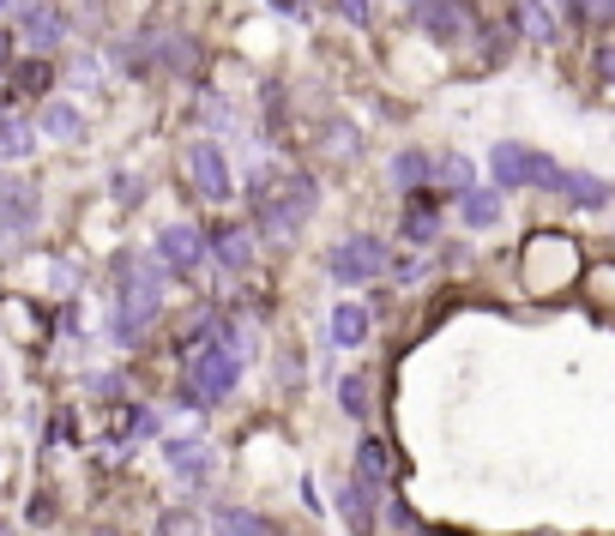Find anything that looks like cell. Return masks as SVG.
<instances>
[{"label":"cell","mask_w":615,"mask_h":536,"mask_svg":"<svg viewBox=\"0 0 615 536\" xmlns=\"http://www.w3.org/2000/svg\"><path fill=\"white\" fill-rule=\"evenodd\" d=\"M205 241H212V260H217V265H229V272L253 265V236H248L241 223H217Z\"/></svg>","instance_id":"obj_9"},{"label":"cell","mask_w":615,"mask_h":536,"mask_svg":"<svg viewBox=\"0 0 615 536\" xmlns=\"http://www.w3.org/2000/svg\"><path fill=\"white\" fill-rule=\"evenodd\" d=\"M31 145H36V133L24 121H0V157L19 163V157H31Z\"/></svg>","instance_id":"obj_24"},{"label":"cell","mask_w":615,"mask_h":536,"mask_svg":"<svg viewBox=\"0 0 615 536\" xmlns=\"http://www.w3.org/2000/svg\"><path fill=\"white\" fill-rule=\"evenodd\" d=\"M163 536H199V518L194 513H170L163 518Z\"/></svg>","instance_id":"obj_31"},{"label":"cell","mask_w":615,"mask_h":536,"mask_svg":"<svg viewBox=\"0 0 615 536\" xmlns=\"http://www.w3.org/2000/svg\"><path fill=\"white\" fill-rule=\"evenodd\" d=\"M19 36L36 48V55H48V48H61V36H67V19H61L55 7H31L19 19Z\"/></svg>","instance_id":"obj_8"},{"label":"cell","mask_w":615,"mask_h":536,"mask_svg":"<svg viewBox=\"0 0 615 536\" xmlns=\"http://www.w3.org/2000/svg\"><path fill=\"white\" fill-rule=\"evenodd\" d=\"M604 19H615V0H604Z\"/></svg>","instance_id":"obj_38"},{"label":"cell","mask_w":615,"mask_h":536,"mask_svg":"<svg viewBox=\"0 0 615 536\" xmlns=\"http://www.w3.org/2000/svg\"><path fill=\"white\" fill-rule=\"evenodd\" d=\"M458 217H465L471 229H489L495 217H501V187H471V194H458Z\"/></svg>","instance_id":"obj_16"},{"label":"cell","mask_w":615,"mask_h":536,"mask_svg":"<svg viewBox=\"0 0 615 536\" xmlns=\"http://www.w3.org/2000/svg\"><path fill=\"white\" fill-rule=\"evenodd\" d=\"M145 55L163 61L170 73H194V67H199V48L187 43V36H175V31H158V36L145 43Z\"/></svg>","instance_id":"obj_13"},{"label":"cell","mask_w":615,"mask_h":536,"mask_svg":"<svg viewBox=\"0 0 615 536\" xmlns=\"http://www.w3.org/2000/svg\"><path fill=\"white\" fill-rule=\"evenodd\" d=\"M597 67H604V79H615V48H604V55H597Z\"/></svg>","instance_id":"obj_36"},{"label":"cell","mask_w":615,"mask_h":536,"mask_svg":"<svg viewBox=\"0 0 615 536\" xmlns=\"http://www.w3.org/2000/svg\"><path fill=\"white\" fill-rule=\"evenodd\" d=\"M356 145H363V139H356V133H350V127H332V151H344V157H350V151H356Z\"/></svg>","instance_id":"obj_35"},{"label":"cell","mask_w":615,"mask_h":536,"mask_svg":"<svg viewBox=\"0 0 615 536\" xmlns=\"http://www.w3.org/2000/svg\"><path fill=\"white\" fill-rule=\"evenodd\" d=\"M115 284H121V308H115V338L139 343L145 326L158 320L163 308V260H145V253H127L115 265Z\"/></svg>","instance_id":"obj_1"},{"label":"cell","mask_w":615,"mask_h":536,"mask_svg":"<svg viewBox=\"0 0 615 536\" xmlns=\"http://www.w3.org/2000/svg\"><path fill=\"white\" fill-rule=\"evenodd\" d=\"M338 404H344V416H368V380L363 374H344L338 380Z\"/></svg>","instance_id":"obj_26"},{"label":"cell","mask_w":615,"mask_h":536,"mask_svg":"<svg viewBox=\"0 0 615 536\" xmlns=\"http://www.w3.org/2000/svg\"><path fill=\"white\" fill-rule=\"evenodd\" d=\"M212 536H278L272 518L248 513V506H217L212 513Z\"/></svg>","instance_id":"obj_14"},{"label":"cell","mask_w":615,"mask_h":536,"mask_svg":"<svg viewBox=\"0 0 615 536\" xmlns=\"http://www.w3.org/2000/svg\"><path fill=\"white\" fill-rule=\"evenodd\" d=\"M182 163H187V182H194L199 199H229V163H224V151H217L212 139H194Z\"/></svg>","instance_id":"obj_5"},{"label":"cell","mask_w":615,"mask_h":536,"mask_svg":"<svg viewBox=\"0 0 615 536\" xmlns=\"http://www.w3.org/2000/svg\"><path fill=\"white\" fill-rule=\"evenodd\" d=\"M332 338H338L344 350H356V343L368 338V308L363 302H338V308H332Z\"/></svg>","instance_id":"obj_17"},{"label":"cell","mask_w":615,"mask_h":536,"mask_svg":"<svg viewBox=\"0 0 615 536\" xmlns=\"http://www.w3.org/2000/svg\"><path fill=\"white\" fill-rule=\"evenodd\" d=\"M429 182L453 187V194H471V163H465V157H441V163H434V175H429Z\"/></svg>","instance_id":"obj_25"},{"label":"cell","mask_w":615,"mask_h":536,"mask_svg":"<svg viewBox=\"0 0 615 536\" xmlns=\"http://www.w3.org/2000/svg\"><path fill=\"white\" fill-rule=\"evenodd\" d=\"M199 114H205V127H229L236 114H229V103L217 91H199Z\"/></svg>","instance_id":"obj_29"},{"label":"cell","mask_w":615,"mask_h":536,"mask_svg":"<svg viewBox=\"0 0 615 536\" xmlns=\"http://www.w3.org/2000/svg\"><path fill=\"white\" fill-rule=\"evenodd\" d=\"M158 260H163V272H182V277H194L205 260H212V241L199 236L194 223H170L158 236Z\"/></svg>","instance_id":"obj_4"},{"label":"cell","mask_w":615,"mask_h":536,"mask_svg":"<svg viewBox=\"0 0 615 536\" xmlns=\"http://www.w3.org/2000/svg\"><path fill=\"white\" fill-rule=\"evenodd\" d=\"M48 85V67L43 61H24V73H19V91H43Z\"/></svg>","instance_id":"obj_30"},{"label":"cell","mask_w":615,"mask_h":536,"mask_svg":"<svg viewBox=\"0 0 615 536\" xmlns=\"http://www.w3.org/2000/svg\"><path fill=\"white\" fill-rule=\"evenodd\" d=\"M573 19H604V0H561Z\"/></svg>","instance_id":"obj_32"},{"label":"cell","mask_w":615,"mask_h":536,"mask_svg":"<svg viewBox=\"0 0 615 536\" xmlns=\"http://www.w3.org/2000/svg\"><path fill=\"white\" fill-rule=\"evenodd\" d=\"M561 194H568L573 206H585V211L609 206V182H597V175H561Z\"/></svg>","instance_id":"obj_19"},{"label":"cell","mask_w":615,"mask_h":536,"mask_svg":"<svg viewBox=\"0 0 615 536\" xmlns=\"http://www.w3.org/2000/svg\"><path fill=\"white\" fill-rule=\"evenodd\" d=\"M236 380H241V355L229 350L224 338H212V326H205V338L187 350V398L217 404L236 392Z\"/></svg>","instance_id":"obj_2"},{"label":"cell","mask_w":615,"mask_h":536,"mask_svg":"<svg viewBox=\"0 0 615 536\" xmlns=\"http://www.w3.org/2000/svg\"><path fill=\"white\" fill-rule=\"evenodd\" d=\"M260 229H266V241H290L296 236V217L278 211V206H260Z\"/></svg>","instance_id":"obj_27"},{"label":"cell","mask_w":615,"mask_h":536,"mask_svg":"<svg viewBox=\"0 0 615 536\" xmlns=\"http://www.w3.org/2000/svg\"><path fill=\"white\" fill-rule=\"evenodd\" d=\"M0 121H7V114H0Z\"/></svg>","instance_id":"obj_40"},{"label":"cell","mask_w":615,"mask_h":536,"mask_svg":"<svg viewBox=\"0 0 615 536\" xmlns=\"http://www.w3.org/2000/svg\"><path fill=\"white\" fill-rule=\"evenodd\" d=\"M519 31L531 36V43H555V19H549L543 0H519Z\"/></svg>","instance_id":"obj_22"},{"label":"cell","mask_w":615,"mask_h":536,"mask_svg":"<svg viewBox=\"0 0 615 536\" xmlns=\"http://www.w3.org/2000/svg\"><path fill=\"white\" fill-rule=\"evenodd\" d=\"M332 7H338L350 24H368V0H332Z\"/></svg>","instance_id":"obj_34"},{"label":"cell","mask_w":615,"mask_h":536,"mask_svg":"<svg viewBox=\"0 0 615 536\" xmlns=\"http://www.w3.org/2000/svg\"><path fill=\"white\" fill-rule=\"evenodd\" d=\"M387 477H392V446L387 440H363L356 446V482L368 494H387Z\"/></svg>","instance_id":"obj_11"},{"label":"cell","mask_w":615,"mask_h":536,"mask_svg":"<svg viewBox=\"0 0 615 536\" xmlns=\"http://www.w3.org/2000/svg\"><path fill=\"white\" fill-rule=\"evenodd\" d=\"M314 206H320V187L308 182V175H284V187H278V211H290V217L302 223Z\"/></svg>","instance_id":"obj_18"},{"label":"cell","mask_w":615,"mask_h":536,"mask_svg":"<svg viewBox=\"0 0 615 536\" xmlns=\"http://www.w3.org/2000/svg\"><path fill=\"white\" fill-rule=\"evenodd\" d=\"M338 513H344V525H350L356 536H368V489L363 482H344L338 489Z\"/></svg>","instance_id":"obj_21"},{"label":"cell","mask_w":615,"mask_h":536,"mask_svg":"<svg viewBox=\"0 0 615 536\" xmlns=\"http://www.w3.org/2000/svg\"><path fill=\"white\" fill-rule=\"evenodd\" d=\"M73 79H79V85H97V79H102V67H97L91 55H79V61H73Z\"/></svg>","instance_id":"obj_33"},{"label":"cell","mask_w":615,"mask_h":536,"mask_svg":"<svg viewBox=\"0 0 615 536\" xmlns=\"http://www.w3.org/2000/svg\"><path fill=\"white\" fill-rule=\"evenodd\" d=\"M332 277L338 284H375L380 272H387V241H375V236H350V241H338L332 248Z\"/></svg>","instance_id":"obj_3"},{"label":"cell","mask_w":615,"mask_h":536,"mask_svg":"<svg viewBox=\"0 0 615 536\" xmlns=\"http://www.w3.org/2000/svg\"><path fill=\"white\" fill-rule=\"evenodd\" d=\"M7 55H12V36H7V31H0V67H7Z\"/></svg>","instance_id":"obj_37"},{"label":"cell","mask_w":615,"mask_h":536,"mask_svg":"<svg viewBox=\"0 0 615 536\" xmlns=\"http://www.w3.org/2000/svg\"><path fill=\"white\" fill-rule=\"evenodd\" d=\"M417 24L434 36V43H465V36H471V7H465V0H422Z\"/></svg>","instance_id":"obj_7"},{"label":"cell","mask_w":615,"mask_h":536,"mask_svg":"<svg viewBox=\"0 0 615 536\" xmlns=\"http://www.w3.org/2000/svg\"><path fill=\"white\" fill-rule=\"evenodd\" d=\"M561 175H568V169H555V163H549L543 151L531 157V187H543V194H561Z\"/></svg>","instance_id":"obj_28"},{"label":"cell","mask_w":615,"mask_h":536,"mask_svg":"<svg viewBox=\"0 0 615 536\" xmlns=\"http://www.w3.org/2000/svg\"><path fill=\"white\" fill-rule=\"evenodd\" d=\"M404 236L410 241H434L441 236V211L429 206V199H410V217H404Z\"/></svg>","instance_id":"obj_23"},{"label":"cell","mask_w":615,"mask_h":536,"mask_svg":"<svg viewBox=\"0 0 615 536\" xmlns=\"http://www.w3.org/2000/svg\"><path fill=\"white\" fill-rule=\"evenodd\" d=\"M531 157H537L531 145H512V139H501V145L489 151V163H495V187H531Z\"/></svg>","instance_id":"obj_10"},{"label":"cell","mask_w":615,"mask_h":536,"mask_svg":"<svg viewBox=\"0 0 615 536\" xmlns=\"http://www.w3.org/2000/svg\"><path fill=\"white\" fill-rule=\"evenodd\" d=\"M429 175H434V157H422V151H399V157H392V182H399L404 194H417Z\"/></svg>","instance_id":"obj_20"},{"label":"cell","mask_w":615,"mask_h":536,"mask_svg":"<svg viewBox=\"0 0 615 536\" xmlns=\"http://www.w3.org/2000/svg\"><path fill=\"white\" fill-rule=\"evenodd\" d=\"M36 127H43L48 139H61V145H73V139H85V114H79V103H67V97H55V103H43V114H36Z\"/></svg>","instance_id":"obj_12"},{"label":"cell","mask_w":615,"mask_h":536,"mask_svg":"<svg viewBox=\"0 0 615 536\" xmlns=\"http://www.w3.org/2000/svg\"><path fill=\"white\" fill-rule=\"evenodd\" d=\"M36 206H43L36 182H24V175H0V229H7V236L36 229Z\"/></svg>","instance_id":"obj_6"},{"label":"cell","mask_w":615,"mask_h":536,"mask_svg":"<svg viewBox=\"0 0 615 536\" xmlns=\"http://www.w3.org/2000/svg\"><path fill=\"white\" fill-rule=\"evenodd\" d=\"M97 536H115V530H97Z\"/></svg>","instance_id":"obj_39"},{"label":"cell","mask_w":615,"mask_h":536,"mask_svg":"<svg viewBox=\"0 0 615 536\" xmlns=\"http://www.w3.org/2000/svg\"><path fill=\"white\" fill-rule=\"evenodd\" d=\"M170 470H175L182 482H205V477H212V446L175 440V446H170Z\"/></svg>","instance_id":"obj_15"}]
</instances>
